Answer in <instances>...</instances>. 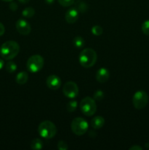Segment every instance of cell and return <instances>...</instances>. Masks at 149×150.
<instances>
[{
  "label": "cell",
  "mask_w": 149,
  "mask_h": 150,
  "mask_svg": "<svg viewBox=\"0 0 149 150\" xmlns=\"http://www.w3.org/2000/svg\"><path fill=\"white\" fill-rule=\"evenodd\" d=\"M20 45L17 42L9 40L4 42L0 47V56L5 60H11L18 54Z\"/></svg>",
  "instance_id": "cell-1"
},
{
  "label": "cell",
  "mask_w": 149,
  "mask_h": 150,
  "mask_svg": "<svg viewBox=\"0 0 149 150\" xmlns=\"http://www.w3.org/2000/svg\"><path fill=\"white\" fill-rule=\"evenodd\" d=\"M97 60V54L96 51L90 48L83 49L79 55V62L82 67L89 68L95 64Z\"/></svg>",
  "instance_id": "cell-2"
},
{
  "label": "cell",
  "mask_w": 149,
  "mask_h": 150,
  "mask_svg": "<svg viewBox=\"0 0 149 150\" xmlns=\"http://www.w3.org/2000/svg\"><path fill=\"white\" fill-rule=\"evenodd\" d=\"M38 133L41 137L46 139H51L56 134L57 128L52 122L45 120L39 124L38 127Z\"/></svg>",
  "instance_id": "cell-3"
},
{
  "label": "cell",
  "mask_w": 149,
  "mask_h": 150,
  "mask_svg": "<svg viewBox=\"0 0 149 150\" xmlns=\"http://www.w3.org/2000/svg\"><path fill=\"white\" fill-rule=\"evenodd\" d=\"M80 108L84 115L91 117L96 113L97 106L93 98L91 97H86L80 101Z\"/></svg>",
  "instance_id": "cell-4"
},
{
  "label": "cell",
  "mask_w": 149,
  "mask_h": 150,
  "mask_svg": "<svg viewBox=\"0 0 149 150\" xmlns=\"http://www.w3.org/2000/svg\"><path fill=\"white\" fill-rule=\"evenodd\" d=\"M44 66V59L42 56L33 55L29 58L26 62V68L30 73H34L40 71Z\"/></svg>",
  "instance_id": "cell-5"
},
{
  "label": "cell",
  "mask_w": 149,
  "mask_h": 150,
  "mask_svg": "<svg viewBox=\"0 0 149 150\" xmlns=\"http://www.w3.org/2000/svg\"><path fill=\"white\" fill-rule=\"evenodd\" d=\"M89 124L81 117H77L72 120L71 123L72 131L77 136H82L87 132Z\"/></svg>",
  "instance_id": "cell-6"
},
{
  "label": "cell",
  "mask_w": 149,
  "mask_h": 150,
  "mask_svg": "<svg viewBox=\"0 0 149 150\" xmlns=\"http://www.w3.org/2000/svg\"><path fill=\"white\" fill-rule=\"evenodd\" d=\"M148 103V95L145 91L139 90L134 93L132 98V103L137 110L143 109Z\"/></svg>",
  "instance_id": "cell-7"
},
{
  "label": "cell",
  "mask_w": 149,
  "mask_h": 150,
  "mask_svg": "<svg viewBox=\"0 0 149 150\" xmlns=\"http://www.w3.org/2000/svg\"><path fill=\"white\" fill-rule=\"evenodd\" d=\"M63 93L67 98L74 99L78 95L79 89L77 83L73 81H68L63 86Z\"/></svg>",
  "instance_id": "cell-8"
},
{
  "label": "cell",
  "mask_w": 149,
  "mask_h": 150,
  "mask_svg": "<svg viewBox=\"0 0 149 150\" xmlns=\"http://www.w3.org/2000/svg\"><path fill=\"white\" fill-rule=\"evenodd\" d=\"M16 29L18 32L23 35H28L31 32L32 27L29 22L26 21L24 19H19L15 23Z\"/></svg>",
  "instance_id": "cell-9"
},
{
  "label": "cell",
  "mask_w": 149,
  "mask_h": 150,
  "mask_svg": "<svg viewBox=\"0 0 149 150\" xmlns=\"http://www.w3.org/2000/svg\"><path fill=\"white\" fill-rule=\"evenodd\" d=\"M46 84L49 89L56 90L59 89L61 85V80L58 76L56 75H51L46 79Z\"/></svg>",
  "instance_id": "cell-10"
},
{
  "label": "cell",
  "mask_w": 149,
  "mask_h": 150,
  "mask_svg": "<svg viewBox=\"0 0 149 150\" xmlns=\"http://www.w3.org/2000/svg\"><path fill=\"white\" fill-rule=\"evenodd\" d=\"M110 78V72L105 67H100L96 72V79L99 83H105Z\"/></svg>",
  "instance_id": "cell-11"
},
{
  "label": "cell",
  "mask_w": 149,
  "mask_h": 150,
  "mask_svg": "<svg viewBox=\"0 0 149 150\" xmlns=\"http://www.w3.org/2000/svg\"><path fill=\"white\" fill-rule=\"evenodd\" d=\"M79 13L76 8H70L65 14V19L67 23H74L78 19Z\"/></svg>",
  "instance_id": "cell-12"
},
{
  "label": "cell",
  "mask_w": 149,
  "mask_h": 150,
  "mask_svg": "<svg viewBox=\"0 0 149 150\" xmlns=\"http://www.w3.org/2000/svg\"><path fill=\"white\" fill-rule=\"evenodd\" d=\"M92 127L94 129H100L105 125V119L101 116H96L92 119L91 122Z\"/></svg>",
  "instance_id": "cell-13"
},
{
  "label": "cell",
  "mask_w": 149,
  "mask_h": 150,
  "mask_svg": "<svg viewBox=\"0 0 149 150\" xmlns=\"http://www.w3.org/2000/svg\"><path fill=\"white\" fill-rule=\"evenodd\" d=\"M28 79H29V75L27 72L22 71L17 74L15 77V81L18 84L23 85L28 81Z\"/></svg>",
  "instance_id": "cell-14"
},
{
  "label": "cell",
  "mask_w": 149,
  "mask_h": 150,
  "mask_svg": "<svg viewBox=\"0 0 149 150\" xmlns=\"http://www.w3.org/2000/svg\"><path fill=\"white\" fill-rule=\"evenodd\" d=\"M43 147V143L40 139H35L31 143V148L34 150H40Z\"/></svg>",
  "instance_id": "cell-15"
},
{
  "label": "cell",
  "mask_w": 149,
  "mask_h": 150,
  "mask_svg": "<svg viewBox=\"0 0 149 150\" xmlns=\"http://www.w3.org/2000/svg\"><path fill=\"white\" fill-rule=\"evenodd\" d=\"M35 15V10L33 7H26L24 10L22 11V16L25 18H32Z\"/></svg>",
  "instance_id": "cell-16"
},
{
  "label": "cell",
  "mask_w": 149,
  "mask_h": 150,
  "mask_svg": "<svg viewBox=\"0 0 149 150\" xmlns=\"http://www.w3.org/2000/svg\"><path fill=\"white\" fill-rule=\"evenodd\" d=\"M73 44L74 46L77 48H80L84 46L85 45V40L82 37L77 36L74 38L73 40Z\"/></svg>",
  "instance_id": "cell-17"
},
{
  "label": "cell",
  "mask_w": 149,
  "mask_h": 150,
  "mask_svg": "<svg viewBox=\"0 0 149 150\" xmlns=\"http://www.w3.org/2000/svg\"><path fill=\"white\" fill-rule=\"evenodd\" d=\"M5 69L9 73H13L16 71L17 70V64L14 62L10 61L7 62L5 65Z\"/></svg>",
  "instance_id": "cell-18"
},
{
  "label": "cell",
  "mask_w": 149,
  "mask_h": 150,
  "mask_svg": "<svg viewBox=\"0 0 149 150\" xmlns=\"http://www.w3.org/2000/svg\"><path fill=\"white\" fill-rule=\"evenodd\" d=\"M77 107V102L76 100H71L67 103V109L69 112H74Z\"/></svg>",
  "instance_id": "cell-19"
},
{
  "label": "cell",
  "mask_w": 149,
  "mask_h": 150,
  "mask_svg": "<svg viewBox=\"0 0 149 150\" xmlns=\"http://www.w3.org/2000/svg\"><path fill=\"white\" fill-rule=\"evenodd\" d=\"M91 32L93 35H96V36H100L103 33V29L101 26L99 25H95L92 27L91 29Z\"/></svg>",
  "instance_id": "cell-20"
},
{
  "label": "cell",
  "mask_w": 149,
  "mask_h": 150,
  "mask_svg": "<svg viewBox=\"0 0 149 150\" xmlns=\"http://www.w3.org/2000/svg\"><path fill=\"white\" fill-rule=\"evenodd\" d=\"M89 9V6L86 4V2H83V1H79L78 4L77 6V10L78 12L80 13H85Z\"/></svg>",
  "instance_id": "cell-21"
},
{
  "label": "cell",
  "mask_w": 149,
  "mask_h": 150,
  "mask_svg": "<svg viewBox=\"0 0 149 150\" xmlns=\"http://www.w3.org/2000/svg\"><path fill=\"white\" fill-rule=\"evenodd\" d=\"M104 97H105V94H104V92L101 89H98L93 94V99L95 100H102L104 98Z\"/></svg>",
  "instance_id": "cell-22"
},
{
  "label": "cell",
  "mask_w": 149,
  "mask_h": 150,
  "mask_svg": "<svg viewBox=\"0 0 149 150\" xmlns=\"http://www.w3.org/2000/svg\"><path fill=\"white\" fill-rule=\"evenodd\" d=\"M141 29L145 35L149 36V20H147L143 22V23L142 24Z\"/></svg>",
  "instance_id": "cell-23"
},
{
  "label": "cell",
  "mask_w": 149,
  "mask_h": 150,
  "mask_svg": "<svg viewBox=\"0 0 149 150\" xmlns=\"http://www.w3.org/2000/svg\"><path fill=\"white\" fill-rule=\"evenodd\" d=\"M58 1L63 7H70L74 3V0H58Z\"/></svg>",
  "instance_id": "cell-24"
},
{
  "label": "cell",
  "mask_w": 149,
  "mask_h": 150,
  "mask_svg": "<svg viewBox=\"0 0 149 150\" xmlns=\"http://www.w3.org/2000/svg\"><path fill=\"white\" fill-rule=\"evenodd\" d=\"M57 147H58V149L59 150H67L68 149L69 146L65 142H64V141H59L58 142V144H57Z\"/></svg>",
  "instance_id": "cell-25"
},
{
  "label": "cell",
  "mask_w": 149,
  "mask_h": 150,
  "mask_svg": "<svg viewBox=\"0 0 149 150\" xmlns=\"http://www.w3.org/2000/svg\"><path fill=\"white\" fill-rule=\"evenodd\" d=\"M9 7H10V9L12 11H15V10H18V4L15 2H11L10 4V5H9Z\"/></svg>",
  "instance_id": "cell-26"
},
{
  "label": "cell",
  "mask_w": 149,
  "mask_h": 150,
  "mask_svg": "<svg viewBox=\"0 0 149 150\" xmlns=\"http://www.w3.org/2000/svg\"><path fill=\"white\" fill-rule=\"evenodd\" d=\"M5 32V27L1 23H0V36H2Z\"/></svg>",
  "instance_id": "cell-27"
},
{
  "label": "cell",
  "mask_w": 149,
  "mask_h": 150,
  "mask_svg": "<svg viewBox=\"0 0 149 150\" xmlns=\"http://www.w3.org/2000/svg\"><path fill=\"white\" fill-rule=\"evenodd\" d=\"M129 150H143V148L139 145H134L129 148Z\"/></svg>",
  "instance_id": "cell-28"
},
{
  "label": "cell",
  "mask_w": 149,
  "mask_h": 150,
  "mask_svg": "<svg viewBox=\"0 0 149 150\" xmlns=\"http://www.w3.org/2000/svg\"><path fill=\"white\" fill-rule=\"evenodd\" d=\"M45 1L48 4H53L54 1H55V0H45Z\"/></svg>",
  "instance_id": "cell-29"
},
{
  "label": "cell",
  "mask_w": 149,
  "mask_h": 150,
  "mask_svg": "<svg viewBox=\"0 0 149 150\" xmlns=\"http://www.w3.org/2000/svg\"><path fill=\"white\" fill-rule=\"evenodd\" d=\"M18 1L19 2L22 3V4H26V3L30 1V0H18Z\"/></svg>",
  "instance_id": "cell-30"
},
{
  "label": "cell",
  "mask_w": 149,
  "mask_h": 150,
  "mask_svg": "<svg viewBox=\"0 0 149 150\" xmlns=\"http://www.w3.org/2000/svg\"><path fill=\"white\" fill-rule=\"evenodd\" d=\"M3 66H4V61L1 59H0V70L2 69Z\"/></svg>",
  "instance_id": "cell-31"
},
{
  "label": "cell",
  "mask_w": 149,
  "mask_h": 150,
  "mask_svg": "<svg viewBox=\"0 0 149 150\" xmlns=\"http://www.w3.org/2000/svg\"><path fill=\"white\" fill-rule=\"evenodd\" d=\"M2 1H13V0H2Z\"/></svg>",
  "instance_id": "cell-32"
},
{
  "label": "cell",
  "mask_w": 149,
  "mask_h": 150,
  "mask_svg": "<svg viewBox=\"0 0 149 150\" xmlns=\"http://www.w3.org/2000/svg\"><path fill=\"white\" fill-rule=\"evenodd\" d=\"M75 1H77V2H79V1H80V0H74V2Z\"/></svg>",
  "instance_id": "cell-33"
}]
</instances>
